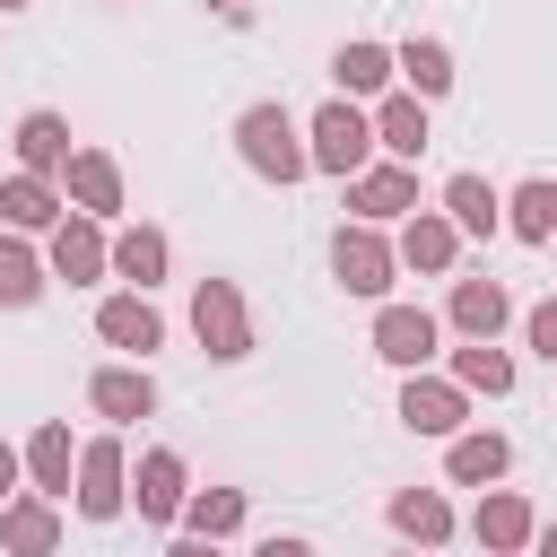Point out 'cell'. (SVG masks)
<instances>
[{"instance_id": "1", "label": "cell", "mask_w": 557, "mask_h": 557, "mask_svg": "<svg viewBox=\"0 0 557 557\" xmlns=\"http://www.w3.org/2000/svg\"><path fill=\"white\" fill-rule=\"evenodd\" d=\"M235 148H244V165H252L261 183H278V191L313 174L305 131H296V113H287V104H244V113H235Z\"/></svg>"}, {"instance_id": "2", "label": "cell", "mask_w": 557, "mask_h": 557, "mask_svg": "<svg viewBox=\"0 0 557 557\" xmlns=\"http://www.w3.org/2000/svg\"><path fill=\"white\" fill-rule=\"evenodd\" d=\"M305 157H313V174H366L374 165V113L366 104H348V96H331L313 122H305Z\"/></svg>"}, {"instance_id": "3", "label": "cell", "mask_w": 557, "mask_h": 557, "mask_svg": "<svg viewBox=\"0 0 557 557\" xmlns=\"http://www.w3.org/2000/svg\"><path fill=\"white\" fill-rule=\"evenodd\" d=\"M191 339H200L218 366L252 357V313H244V287H235V278H200V287H191Z\"/></svg>"}, {"instance_id": "4", "label": "cell", "mask_w": 557, "mask_h": 557, "mask_svg": "<svg viewBox=\"0 0 557 557\" xmlns=\"http://www.w3.org/2000/svg\"><path fill=\"white\" fill-rule=\"evenodd\" d=\"M70 505H78L87 522H113V513L131 505V453H122L113 435L78 444V479H70Z\"/></svg>"}, {"instance_id": "5", "label": "cell", "mask_w": 557, "mask_h": 557, "mask_svg": "<svg viewBox=\"0 0 557 557\" xmlns=\"http://www.w3.org/2000/svg\"><path fill=\"white\" fill-rule=\"evenodd\" d=\"M331 270H339V287H348V296H383L400 261H392L383 226H357V218H339V235H331Z\"/></svg>"}, {"instance_id": "6", "label": "cell", "mask_w": 557, "mask_h": 557, "mask_svg": "<svg viewBox=\"0 0 557 557\" xmlns=\"http://www.w3.org/2000/svg\"><path fill=\"white\" fill-rule=\"evenodd\" d=\"M400 426H409V435H444V444H453V435L470 426V392H461L453 374H409V383H400Z\"/></svg>"}, {"instance_id": "7", "label": "cell", "mask_w": 557, "mask_h": 557, "mask_svg": "<svg viewBox=\"0 0 557 557\" xmlns=\"http://www.w3.org/2000/svg\"><path fill=\"white\" fill-rule=\"evenodd\" d=\"M435 339H444V322H435L426 305H383V313H374V357L400 366V374H426Z\"/></svg>"}, {"instance_id": "8", "label": "cell", "mask_w": 557, "mask_h": 557, "mask_svg": "<svg viewBox=\"0 0 557 557\" xmlns=\"http://www.w3.org/2000/svg\"><path fill=\"white\" fill-rule=\"evenodd\" d=\"M348 209H357V226H392V218H409L418 209V165H366V174H348Z\"/></svg>"}, {"instance_id": "9", "label": "cell", "mask_w": 557, "mask_h": 557, "mask_svg": "<svg viewBox=\"0 0 557 557\" xmlns=\"http://www.w3.org/2000/svg\"><path fill=\"white\" fill-rule=\"evenodd\" d=\"M44 270H52V278H70V287H87V278H104V270H113V235H104L96 218H61V226H52Z\"/></svg>"}, {"instance_id": "10", "label": "cell", "mask_w": 557, "mask_h": 557, "mask_svg": "<svg viewBox=\"0 0 557 557\" xmlns=\"http://www.w3.org/2000/svg\"><path fill=\"white\" fill-rule=\"evenodd\" d=\"M96 339H104V348H131V357L148 366V348H165V313H157L139 287H122V296L96 305Z\"/></svg>"}, {"instance_id": "11", "label": "cell", "mask_w": 557, "mask_h": 557, "mask_svg": "<svg viewBox=\"0 0 557 557\" xmlns=\"http://www.w3.org/2000/svg\"><path fill=\"white\" fill-rule=\"evenodd\" d=\"M453 252H461V235H453V218H444V209H409V218H400V244H392V261H400V270L444 278V270H453Z\"/></svg>"}, {"instance_id": "12", "label": "cell", "mask_w": 557, "mask_h": 557, "mask_svg": "<svg viewBox=\"0 0 557 557\" xmlns=\"http://www.w3.org/2000/svg\"><path fill=\"white\" fill-rule=\"evenodd\" d=\"M87 409L113 418V426L157 418V383H148V366H96V374H87Z\"/></svg>"}, {"instance_id": "13", "label": "cell", "mask_w": 557, "mask_h": 557, "mask_svg": "<svg viewBox=\"0 0 557 557\" xmlns=\"http://www.w3.org/2000/svg\"><path fill=\"white\" fill-rule=\"evenodd\" d=\"M17 461H26V487H35V496H52V505H61V496H70V479H78V444H70V426H61V418H44V426L26 435V453H17Z\"/></svg>"}, {"instance_id": "14", "label": "cell", "mask_w": 557, "mask_h": 557, "mask_svg": "<svg viewBox=\"0 0 557 557\" xmlns=\"http://www.w3.org/2000/svg\"><path fill=\"white\" fill-rule=\"evenodd\" d=\"M183 453H139V470H131V505H139V522H183Z\"/></svg>"}, {"instance_id": "15", "label": "cell", "mask_w": 557, "mask_h": 557, "mask_svg": "<svg viewBox=\"0 0 557 557\" xmlns=\"http://www.w3.org/2000/svg\"><path fill=\"white\" fill-rule=\"evenodd\" d=\"M17 174H35V183H61V174H70V122H61L52 104H35V113L17 122Z\"/></svg>"}, {"instance_id": "16", "label": "cell", "mask_w": 557, "mask_h": 557, "mask_svg": "<svg viewBox=\"0 0 557 557\" xmlns=\"http://www.w3.org/2000/svg\"><path fill=\"white\" fill-rule=\"evenodd\" d=\"M61 191L78 200V218H96V226H104V218L122 209V165H113L104 148H70V174H61Z\"/></svg>"}, {"instance_id": "17", "label": "cell", "mask_w": 557, "mask_h": 557, "mask_svg": "<svg viewBox=\"0 0 557 557\" xmlns=\"http://www.w3.org/2000/svg\"><path fill=\"white\" fill-rule=\"evenodd\" d=\"M470 531H479V548H487V557H522V548H531V531H540V513H531L513 487H487Z\"/></svg>"}, {"instance_id": "18", "label": "cell", "mask_w": 557, "mask_h": 557, "mask_svg": "<svg viewBox=\"0 0 557 557\" xmlns=\"http://www.w3.org/2000/svg\"><path fill=\"white\" fill-rule=\"evenodd\" d=\"M0 548L9 557H52L61 548V505L52 496H9L0 505Z\"/></svg>"}, {"instance_id": "19", "label": "cell", "mask_w": 557, "mask_h": 557, "mask_svg": "<svg viewBox=\"0 0 557 557\" xmlns=\"http://www.w3.org/2000/svg\"><path fill=\"white\" fill-rule=\"evenodd\" d=\"M374 148H383L392 165H418V157H426V104H418L409 87L374 104Z\"/></svg>"}, {"instance_id": "20", "label": "cell", "mask_w": 557, "mask_h": 557, "mask_svg": "<svg viewBox=\"0 0 557 557\" xmlns=\"http://www.w3.org/2000/svg\"><path fill=\"white\" fill-rule=\"evenodd\" d=\"M444 313H453L461 339H496V331L513 322V296H505L496 278H453V305H444Z\"/></svg>"}, {"instance_id": "21", "label": "cell", "mask_w": 557, "mask_h": 557, "mask_svg": "<svg viewBox=\"0 0 557 557\" xmlns=\"http://www.w3.org/2000/svg\"><path fill=\"white\" fill-rule=\"evenodd\" d=\"M0 218H9V235H52V226H61V183L9 174V183H0Z\"/></svg>"}, {"instance_id": "22", "label": "cell", "mask_w": 557, "mask_h": 557, "mask_svg": "<svg viewBox=\"0 0 557 557\" xmlns=\"http://www.w3.org/2000/svg\"><path fill=\"white\" fill-rule=\"evenodd\" d=\"M505 461H513V444H505L496 426H461V435H453V453H444V470H453L461 487H496V479H505Z\"/></svg>"}, {"instance_id": "23", "label": "cell", "mask_w": 557, "mask_h": 557, "mask_svg": "<svg viewBox=\"0 0 557 557\" xmlns=\"http://www.w3.org/2000/svg\"><path fill=\"white\" fill-rule=\"evenodd\" d=\"M383 513H392V531H400L409 548H444V540H453V505H444L435 487H400Z\"/></svg>"}, {"instance_id": "24", "label": "cell", "mask_w": 557, "mask_h": 557, "mask_svg": "<svg viewBox=\"0 0 557 557\" xmlns=\"http://www.w3.org/2000/svg\"><path fill=\"white\" fill-rule=\"evenodd\" d=\"M165 261H174V244H165V226H122L113 235V278H131L139 296L165 278Z\"/></svg>"}, {"instance_id": "25", "label": "cell", "mask_w": 557, "mask_h": 557, "mask_svg": "<svg viewBox=\"0 0 557 557\" xmlns=\"http://www.w3.org/2000/svg\"><path fill=\"white\" fill-rule=\"evenodd\" d=\"M392 78H409V96H418V104H435V96L453 87V52H444L435 35H409V44L392 52Z\"/></svg>"}, {"instance_id": "26", "label": "cell", "mask_w": 557, "mask_h": 557, "mask_svg": "<svg viewBox=\"0 0 557 557\" xmlns=\"http://www.w3.org/2000/svg\"><path fill=\"white\" fill-rule=\"evenodd\" d=\"M444 218H453V235H496L505 226V200L479 174H444Z\"/></svg>"}, {"instance_id": "27", "label": "cell", "mask_w": 557, "mask_h": 557, "mask_svg": "<svg viewBox=\"0 0 557 557\" xmlns=\"http://www.w3.org/2000/svg\"><path fill=\"white\" fill-rule=\"evenodd\" d=\"M505 235H522V244H548L557 235V183L548 174H531V183L505 191Z\"/></svg>"}, {"instance_id": "28", "label": "cell", "mask_w": 557, "mask_h": 557, "mask_svg": "<svg viewBox=\"0 0 557 557\" xmlns=\"http://www.w3.org/2000/svg\"><path fill=\"white\" fill-rule=\"evenodd\" d=\"M331 78H339L348 104H366V96L392 87V52H383V44H339V52H331Z\"/></svg>"}, {"instance_id": "29", "label": "cell", "mask_w": 557, "mask_h": 557, "mask_svg": "<svg viewBox=\"0 0 557 557\" xmlns=\"http://www.w3.org/2000/svg\"><path fill=\"white\" fill-rule=\"evenodd\" d=\"M453 383H461V392L505 400V392H513V357H505L496 339H461V348H453Z\"/></svg>"}, {"instance_id": "30", "label": "cell", "mask_w": 557, "mask_h": 557, "mask_svg": "<svg viewBox=\"0 0 557 557\" xmlns=\"http://www.w3.org/2000/svg\"><path fill=\"white\" fill-rule=\"evenodd\" d=\"M183 531H191V540H235V531H244V487H200V496H183Z\"/></svg>"}, {"instance_id": "31", "label": "cell", "mask_w": 557, "mask_h": 557, "mask_svg": "<svg viewBox=\"0 0 557 557\" xmlns=\"http://www.w3.org/2000/svg\"><path fill=\"white\" fill-rule=\"evenodd\" d=\"M44 278H52V270H44V252H35L26 235H0V305H9V313H17V305H35V296H44Z\"/></svg>"}, {"instance_id": "32", "label": "cell", "mask_w": 557, "mask_h": 557, "mask_svg": "<svg viewBox=\"0 0 557 557\" xmlns=\"http://www.w3.org/2000/svg\"><path fill=\"white\" fill-rule=\"evenodd\" d=\"M522 331H531V348H540V357L557 366V296H540V305L522 313Z\"/></svg>"}, {"instance_id": "33", "label": "cell", "mask_w": 557, "mask_h": 557, "mask_svg": "<svg viewBox=\"0 0 557 557\" xmlns=\"http://www.w3.org/2000/svg\"><path fill=\"white\" fill-rule=\"evenodd\" d=\"M252 557H313V540H296V531H278V540H261Z\"/></svg>"}, {"instance_id": "34", "label": "cell", "mask_w": 557, "mask_h": 557, "mask_svg": "<svg viewBox=\"0 0 557 557\" xmlns=\"http://www.w3.org/2000/svg\"><path fill=\"white\" fill-rule=\"evenodd\" d=\"M26 479V461H17V444H0V505H9V487Z\"/></svg>"}, {"instance_id": "35", "label": "cell", "mask_w": 557, "mask_h": 557, "mask_svg": "<svg viewBox=\"0 0 557 557\" xmlns=\"http://www.w3.org/2000/svg\"><path fill=\"white\" fill-rule=\"evenodd\" d=\"M165 557H218V540H191V531H183V540H174Z\"/></svg>"}, {"instance_id": "36", "label": "cell", "mask_w": 557, "mask_h": 557, "mask_svg": "<svg viewBox=\"0 0 557 557\" xmlns=\"http://www.w3.org/2000/svg\"><path fill=\"white\" fill-rule=\"evenodd\" d=\"M531 557H557V522H540V531H531Z\"/></svg>"}, {"instance_id": "37", "label": "cell", "mask_w": 557, "mask_h": 557, "mask_svg": "<svg viewBox=\"0 0 557 557\" xmlns=\"http://www.w3.org/2000/svg\"><path fill=\"white\" fill-rule=\"evenodd\" d=\"M209 9H218V17H244V0H209Z\"/></svg>"}, {"instance_id": "38", "label": "cell", "mask_w": 557, "mask_h": 557, "mask_svg": "<svg viewBox=\"0 0 557 557\" xmlns=\"http://www.w3.org/2000/svg\"><path fill=\"white\" fill-rule=\"evenodd\" d=\"M0 9H26V0H0Z\"/></svg>"}, {"instance_id": "39", "label": "cell", "mask_w": 557, "mask_h": 557, "mask_svg": "<svg viewBox=\"0 0 557 557\" xmlns=\"http://www.w3.org/2000/svg\"><path fill=\"white\" fill-rule=\"evenodd\" d=\"M400 557H426V548H400Z\"/></svg>"}, {"instance_id": "40", "label": "cell", "mask_w": 557, "mask_h": 557, "mask_svg": "<svg viewBox=\"0 0 557 557\" xmlns=\"http://www.w3.org/2000/svg\"><path fill=\"white\" fill-rule=\"evenodd\" d=\"M548 244H557V235H548Z\"/></svg>"}]
</instances>
